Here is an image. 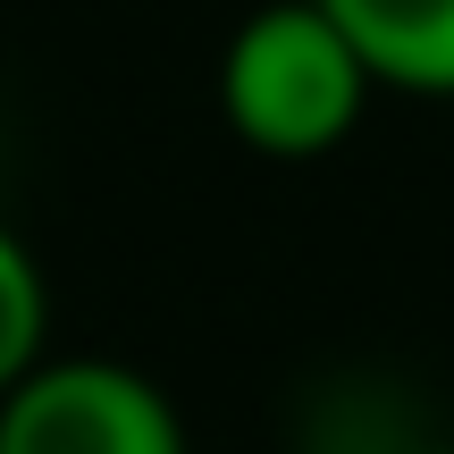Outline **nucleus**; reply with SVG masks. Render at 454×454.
<instances>
[{
    "label": "nucleus",
    "mask_w": 454,
    "mask_h": 454,
    "mask_svg": "<svg viewBox=\"0 0 454 454\" xmlns=\"http://www.w3.org/2000/svg\"><path fill=\"white\" fill-rule=\"evenodd\" d=\"M446 454H454V446H446Z\"/></svg>",
    "instance_id": "39448f33"
},
{
    "label": "nucleus",
    "mask_w": 454,
    "mask_h": 454,
    "mask_svg": "<svg viewBox=\"0 0 454 454\" xmlns=\"http://www.w3.org/2000/svg\"><path fill=\"white\" fill-rule=\"evenodd\" d=\"M51 354V286L34 270V253L0 227V395Z\"/></svg>",
    "instance_id": "20e7f679"
},
{
    "label": "nucleus",
    "mask_w": 454,
    "mask_h": 454,
    "mask_svg": "<svg viewBox=\"0 0 454 454\" xmlns=\"http://www.w3.org/2000/svg\"><path fill=\"white\" fill-rule=\"evenodd\" d=\"M371 84L454 101V0H320Z\"/></svg>",
    "instance_id": "7ed1b4c3"
},
{
    "label": "nucleus",
    "mask_w": 454,
    "mask_h": 454,
    "mask_svg": "<svg viewBox=\"0 0 454 454\" xmlns=\"http://www.w3.org/2000/svg\"><path fill=\"white\" fill-rule=\"evenodd\" d=\"M371 67L337 34L320 0H270L227 34L219 59V110L270 160H320L354 135L362 101H371Z\"/></svg>",
    "instance_id": "f257e3e1"
},
{
    "label": "nucleus",
    "mask_w": 454,
    "mask_h": 454,
    "mask_svg": "<svg viewBox=\"0 0 454 454\" xmlns=\"http://www.w3.org/2000/svg\"><path fill=\"white\" fill-rule=\"evenodd\" d=\"M0 454H185V421L127 362L43 354L0 395Z\"/></svg>",
    "instance_id": "f03ea898"
}]
</instances>
